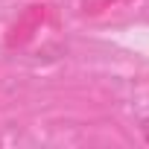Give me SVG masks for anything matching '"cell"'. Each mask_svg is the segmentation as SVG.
<instances>
[{
	"label": "cell",
	"mask_w": 149,
	"mask_h": 149,
	"mask_svg": "<svg viewBox=\"0 0 149 149\" xmlns=\"http://www.w3.org/2000/svg\"><path fill=\"white\" fill-rule=\"evenodd\" d=\"M140 132H143V140H146V143H149V120H146V123H143V126H140Z\"/></svg>",
	"instance_id": "1"
}]
</instances>
